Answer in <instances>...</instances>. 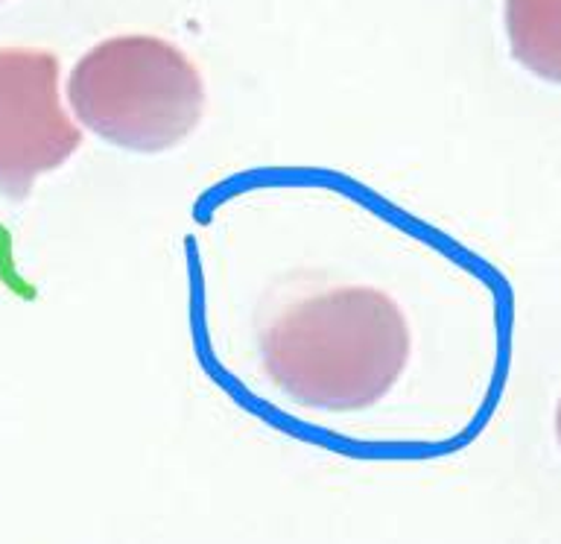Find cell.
Here are the masks:
<instances>
[{
    "label": "cell",
    "mask_w": 561,
    "mask_h": 544,
    "mask_svg": "<svg viewBox=\"0 0 561 544\" xmlns=\"http://www.w3.org/2000/svg\"><path fill=\"white\" fill-rule=\"evenodd\" d=\"M556 430H559V442H561V401H559V412H556Z\"/></svg>",
    "instance_id": "5"
},
{
    "label": "cell",
    "mask_w": 561,
    "mask_h": 544,
    "mask_svg": "<svg viewBox=\"0 0 561 544\" xmlns=\"http://www.w3.org/2000/svg\"><path fill=\"white\" fill-rule=\"evenodd\" d=\"M70 109L85 129L131 152H164L196 132L205 82L175 44L156 35H114L77 61Z\"/></svg>",
    "instance_id": "2"
},
{
    "label": "cell",
    "mask_w": 561,
    "mask_h": 544,
    "mask_svg": "<svg viewBox=\"0 0 561 544\" xmlns=\"http://www.w3.org/2000/svg\"><path fill=\"white\" fill-rule=\"evenodd\" d=\"M506 35L526 70L561 86V0H506Z\"/></svg>",
    "instance_id": "4"
},
{
    "label": "cell",
    "mask_w": 561,
    "mask_h": 544,
    "mask_svg": "<svg viewBox=\"0 0 561 544\" xmlns=\"http://www.w3.org/2000/svg\"><path fill=\"white\" fill-rule=\"evenodd\" d=\"M82 147L59 97V59L44 50H0V191L24 200L35 179Z\"/></svg>",
    "instance_id": "3"
},
{
    "label": "cell",
    "mask_w": 561,
    "mask_h": 544,
    "mask_svg": "<svg viewBox=\"0 0 561 544\" xmlns=\"http://www.w3.org/2000/svg\"><path fill=\"white\" fill-rule=\"evenodd\" d=\"M407 363L410 325L380 290L342 287L296 302L263 337L272 384L310 410H366Z\"/></svg>",
    "instance_id": "1"
}]
</instances>
